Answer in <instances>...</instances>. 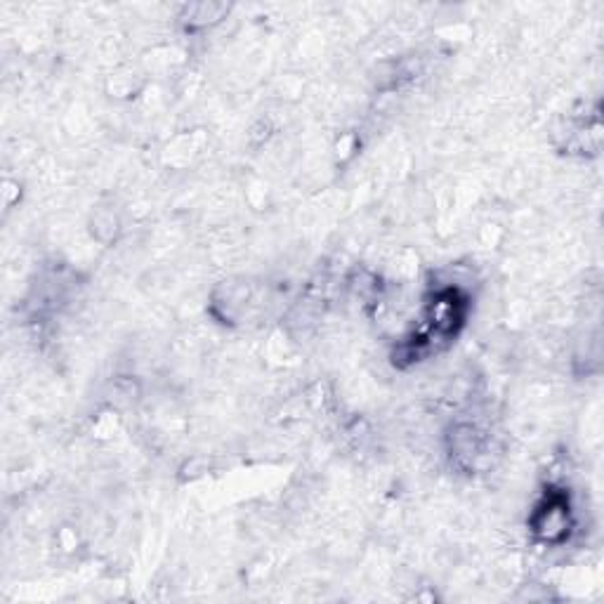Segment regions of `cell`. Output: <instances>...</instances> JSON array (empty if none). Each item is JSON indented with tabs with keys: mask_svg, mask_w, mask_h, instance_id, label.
I'll use <instances>...</instances> for the list:
<instances>
[{
	"mask_svg": "<svg viewBox=\"0 0 604 604\" xmlns=\"http://www.w3.org/2000/svg\"><path fill=\"white\" fill-rule=\"evenodd\" d=\"M531 527H534V531L545 543H560L570 537L572 510H570V501H566V496L558 493V491H550L548 499L537 508Z\"/></svg>",
	"mask_w": 604,
	"mask_h": 604,
	"instance_id": "obj_1",
	"label": "cell"
}]
</instances>
